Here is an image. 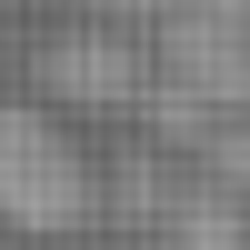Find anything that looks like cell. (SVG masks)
I'll use <instances>...</instances> for the list:
<instances>
[{"label": "cell", "mask_w": 250, "mask_h": 250, "mask_svg": "<svg viewBox=\"0 0 250 250\" xmlns=\"http://www.w3.org/2000/svg\"><path fill=\"white\" fill-rule=\"evenodd\" d=\"M100 180H90V150H80V130L50 110V90L20 100L0 90V230L10 240H70L80 220H90Z\"/></svg>", "instance_id": "cell-1"}, {"label": "cell", "mask_w": 250, "mask_h": 250, "mask_svg": "<svg viewBox=\"0 0 250 250\" xmlns=\"http://www.w3.org/2000/svg\"><path fill=\"white\" fill-rule=\"evenodd\" d=\"M130 50H110V40H60L50 50V100H100V110H110V100H130Z\"/></svg>", "instance_id": "cell-3"}, {"label": "cell", "mask_w": 250, "mask_h": 250, "mask_svg": "<svg viewBox=\"0 0 250 250\" xmlns=\"http://www.w3.org/2000/svg\"><path fill=\"white\" fill-rule=\"evenodd\" d=\"M160 80L190 110H250V0H170L160 10Z\"/></svg>", "instance_id": "cell-2"}, {"label": "cell", "mask_w": 250, "mask_h": 250, "mask_svg": "<svg viewBox=\"0 0 250 250\" xmlns=\"http://www.w3.org/2000/svg\"><path fill=\"white\" fill-rule=\"evenodd\" d=\"M100 10H170V0H100Z\"/></svg>", "instance_id": "cell-4"}]
</instances>
